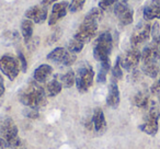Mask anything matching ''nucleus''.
<instances>
[{
	"label": "nucleus",
	"mask_w": 160,
	"mask_h": 149,
	"mask_svg": "<svg viewBox=\"0 0 160 149\" xmlns=\"http://www.w3.org/2000/svg\"><path fill=\"white\" fill-rule=\"evenodd\" d=\"M103 11L100 7H97L91 9L86 16L85 20L78 27L77 32L72 36L67 45V49L72 53H80L82 51L85 44L89 43L92 38L96 36L98 31V23L103 17Z\"/></svg>",
	"instance_id": "1"
},
{
	"label": "nucleus",
	"mask_w": 160,
	"mask_h": 149,
	"mask_svg": "<svg viewBox=\"0 0 160 149\" xmlns=\"http://www.w3.org/2000/svg\"><path fill=\"white\" fill-rule=\"evenodd\" d=\"M19 100L24 107L40 110L47 104V96L41 83L33 79L19 92Z\"/></svg>",
	"instance_id": "2"
},
{
	"label": "nucleus",
	"mask_w": 160,
	"mask_h": 149,
	"mask_svg": "<svg viewBox=\"0 0 160 149\" xmlns=\"http://www.w3.org/2000/svg\"><path fill=\"white\" fill-rule=\"evenodd\" d=\"M0 139L10 149H27L22 139L19 137L16 123L10 116H0Z\"/></svg>",
	"instance_id": "3"
},
{
	"label": "nucleus",
	"mask_w": 160,
	"mask_h": 149,
	"mask_svg": "<svg viewBox=\"0 0 160 149\" xmlns=\"http://www.w3.org/2000/svg\"><path fill=\"white\" fill-rule=\"evenodd\" d=\"M113 49V37L110 32H103L97 37L93 47V57L99 62L110 60Z\"/></svg>",
	"instance_id": "4"
},
{
	"label": "nucleus",
	"mask_w": 160,
	"mask_h": 149,
	"mask_svg": "<svg viewBox=\"0 0 160 149\" xmlns=\"http://www.w3.org/2000/svg\"><path fill=\"white\" fill-rule=\"evenodd\" d=\"M147 114L144 118L142 124L139 125V129L147 135L155 136L157 135L158 129H159V121L160 118V110L158 104L155 101H150L148 107H147Z\"/></svg>",
	"instance_id": "5"
},
{
	"label": "nucleus",
	"mask_w": 160,
	"mask_h": 149,
	"mask_svg": "<svg viewBox=\"0 0 160 149\" xmlns=\"http://www.w3.org/2000/svg\"><path fill=\"white\" fill-rule=\"evenodd\" d=\"M94 80V70L89 62H81L76 71V86L81 93H85L91 88Z\"/></svg>",
	"instance_id": "6"
},
{
	"label": "nucleus",
	"mask_w": 160,
	"mask_h": 149,
	"mask_svg": "<svg viewBox=\"0 0 160 149\" xmlns=\"http://www.w3.org/2000/svg\"><path fill=\"white\" fill-rule=\"evenodd\" d=\"M20 62L14 56L6 54L0 57V71L8 77V79L13 81L20 72Z\"/></svg>",
	"instance_id": "7"
},
{
	"label": "nucleus",
	"mask_w": 160,
	"mask_h": 149,
	"mask_svg": "<svg viewBox=\"0 0 160 149\" xmlns=\"http://www.w3.org/2000/svg\"><path fill=\"white\" fill-rule=\"evenodd\" d=\"M151 35V25L148 23H139L134 30L131 36L132 47H137L138 45L147 42Z\"/></svg>",
	"instance_id": "8"
},
{
	"label": "nucleus",
	"mask_w": 160,
	"mask_h": 149,
	"mask_svg": "<svg viewBox=\"0 0 160 149\" xmlns=\"http://www.w3.org/2000/svg\"><path fill=\"white\" fill-rule=\"evenodd\" d=\"M114 13L116 18L118 19V22L121 25H129L133 22L134 19V11L127 3L118 2L114 7Z\"/></svg>",
	"instance_id": "9"
},
{
	"label": "nucleus",
	"mask_w": 160,
	"mask_h": 149,
	"mask_svg": "<svg viewBox=\"0 0 160 149\" xmlns=\"http://www.w3.org/2000/svg\"><path fill=\"white\" fill-rule=\"evenodd\" d=\"M140 60H142V53L136 47H132L124 54L123 57H121V65L122 68L132 70L139 64Z\"/></svg>",
	"instance_id": "10"
},
{
	"label": "nucleus",
	"mask_w": 160,
	"mask_h": 149,
	"mask_svg": "<svg viewBox=\"0 0 160 149\" xmlns=\"http://www.w3.org/2000/svg\"><path fill=\"white\" fill-rule=\"evenodd\" d=\"M25 18L29 20L33 21L34 23L38 24H42L46 21L47 19V8L40 5L33 6V7L29 8L25 12Z\"/></svg>",
	"instance_id": "11"
},
{
	"label": "nucleus",
	"mask_w": 160,
	"mask_h": 149,
	"mask_svg": "<svg viewBox=\"0 0 160 149\" xmlns=\"http://www.w3.org/2000/svg\"><path fill=\"white\" fill-rule=\"evenodd\" d=\"M69 11V3L67 1H62V2H56L53 5L52 8V13L48 19V25H55L59 20H62L67 12Z\"/></svg>",
	"instance_id": "12"
},
{
	"label": "nucleus",
	"mask_w": 160,
	"mask_h": 149,
	"mask_svg": "<svg viewBox=\"0 0 160 149\" xmlns=\"http://www.w3.org/2000/svg\"><path fill=\"white\" fill-rule=\"evenodd\" d=\"M120 90H118L116 81H112L111 85L109 86V91L107 96V104L112 109H116L120 105Z\"/></svg>",
	"instance_id": "13"
},
{
	"label": "nucleus",
	"mask_w": 160,
	"mask_h": 149,
	"mask_svg": "<svg viewBox=\"0 0 160 149\" xmlns=\"http://www.w3.org/2000/svg\"><path fill=\"white\" fill-rule=\"evenodd\" d=\"M53 73V68L52 66L47 64L40 65L38 68L34 70L33 73V79L35 81H38V83H45L47 82V80L49 79V77Z\"/></svg>",
	"instance_id": "14"
},
{
	"label": "nucleus",
	"mask_w": 160,
	"mask_h": 149,
	"mask_svg": "<svg viewBox=\"0 0 160 149\" xmlns=\"http://www.w3.org/2000/svg\"><path fill=\"white\" fill-rule=\"evenodd\" d=\"M92 125H93L94 129L98 133H102L103 131H105L107 127V122H105V116L103 113L102 109L97 107L93 111V115H92Z\"/></svg>",
	"instance_id": "15"
},
{
	"label": "nucleus",
	"mask_w": 160,
	"mask_h": 149,
	"mask_svg": "<svg viewBox=\"0 0 160 149\" xmlns=\"http://www.w3.org/2000/svg\"><path fill=\"white\" fill-rule=\"evenodd\" d=\"M44 89H45V92H46V96L53 98V97H56L57 94L60 93V91H62V85L59 79H58V77L56 76V77H54L52 80L47 81Z\"/></svg>",
	"instance_id": "16"
},
{
	"label": "nucleus",
	"mask_w": 160,
	"mask_h": 149,
	"mask_svg": "<svg viewBox=\"0 0 160 149\" xmlns=\"http://www.w3.org/2000/svg\"><path fill=\"white\" fill-rule=\"evenodd\" d=\"M142 70L146 76L150 78H156L159 75L160 70V62H142Z\"/></svg>",
	"instance_id": "17"
},
{
	"label": "nucleus",
	"mask_w": 160,
	"mask_h": 149,
	"mask_svg": "<svg viewBox=\"0 0 160 149\" xmlns=\"http://www.w3.org/2000/svg\"><path fill=\"white\" fill-rule=\"evenodd\" d=\"M145 20H152V19H160V5L159 3L151 2L149 6H147L142 11Z\"/></svg>",
	"instance_id": "18"
},
{
	"label": "nucleus",
	"mask_w": 160,
	"mask_h": 149,
	"mask_svg": "<svg viewBox=\"0 0 160 149\" xmlns=\"http://www.w3.org/2000/svg\"><path fill=\"white\" fill-rule=\"evenodd\" d=\"M134 105H136L139 109H147L150 103L149 100V93L147 91H139L134 96L133 99Z\"/></svg>",
	"instance_id": "19"
},
{
	"label": "nucleus",
	"mask_w": 160,
	"mask_h": 149,
	"mask_svg": "<svg viewBox=\"0 0 160 149\" xmlns=\"http://www.w3.org/2000/svg\"><path fill=\"white\" fill-rule=\"evenodd\" d=\"M66 54H67V49L65 47H56L55 49H53L47 55V59L53 62H56V64L62 65V62H64Z\"/></svg>",
	"instance_id": "20"
},
{
	"label": "nucleus",
	"mask_w": 160,
	"mask_h": 149,
	"mask_svg": "<svg viewBox=\"0 0 160 149\" xmlns=\"http://www.w3.org/2000/svg\"><path fill=\"white\" fill-rule=\"evenodd\" d=\"M33 30H34V22L29 19H25L21 23V33L24 38L25 43H28L33 37Z\"/></svg>",
	"instance_id": "21"
},
{
	"label": "nucleus",
	"mask_w": 160,
	"mask_h": 149,
	"mask_svg": "<svg viewBox=\"0 0 160 149\" xmlns=\"http://www.w3.org/2000/svg\"><path fill=\"white\" fill-rule=\"evenodd\" d=\"M64 88H71L76 83V73L73 70H68L64 75L57 76Z\"/></svg>",
	"instance_id": "22"
},
{
	"label": "nucleus",
	"mask_w": 160,
	"mask_h": 149,
	"mask_svg": "<svg viewBox=\"0 0 160 149\" xmlns=\"http://www.w3.org/2000/svg\"><path fill=\"white\" fill-rule=\"evenodd\" d=\"M110 69H111V60L100 62L98 75H97V81H98L99 83L105 82V80H107V75H108V72H109Z\"/></svg>",
	"instance_id": "23"
},
{
	"label": "nucleus",
	"mask_w": 160,
	"mask_h": 149,
	"mask_svg": "<svg viewBox=\"0 0 160 149\" xmlns=\"http://www.w3.org/2000/svg\"><path fill=\"white\" fill-rule=\"evenodd\" d=\"M122 78H123V71H122V65H121V57H118L113 68H112V79H114V81H116V80H121Z\"/></svg>",
	"instance_id": "24"
},
{
	"label": "nucleus",
	"mask_w": 160,
	"mask_h": 149,
	"mask_svg": "<svg viewBox=\"0 0 160 149\" xmlns=\"http://www.w3.org/2000/svg\"><path fill=\"white\" fill-rule=\"evenodd\" d=\"M86 0H71L70 3H69V11L75 13L82 9L83 6H85Z\"/></svg>",
	"instance_id": "25"
},
{
	"label": "nucleus",
	"mask_w": 160,
	"mask_h": 149,
	"mask_svg": "<svg viewBox=\"0 0 160 149\" xmlns=\"http://www.w3.org/2000/svg\"><path fill=\"white\" fill-rule=\"evenodd\" d=\"M24 115L29 118H32V120H35V118L38 117V110L35 109H31V107H27V110L24 111Z\"/></svg>",
	"instance_id": "26"
},
{
	"label": "nucleus",
	"mask_w": 160,
	"mask_h": 149,
	"mask_svg": "<svg viewBox=\"0 0 160 149\" xmlns=\"http://www.w3.org/2000/svg\"><path fill=\"white\" fill-rule=\"evenodd\" d=\"M18 59H19V62H20V68L23 72H25L28 69V62H27V59H25L24 55L22 54V52H19L18 53Z\"/></svg>",
	"instance_id": "27"
},
{
	"label": "nucleus",
	"mask_w": 160,
	"mask_h": 149,
	"mask_svg": "<svg viewBox=\"0 0 160 149\" xmlns=\"http://www.w3.org/2000/svg\"><path fill=\"white\" fill-rule=\"evenodd\" d=\"M116 1H118V0H100V2H99V7H100L102 10H105L109 7H111V6H113Z\"/></svg>",
	"instance_id": "28"
},
{
	"label": "nucleus",
	"mask_w": 160,
	"mask_h": 149,
	"mask_svg": "<svg viewBox=\"0 0 160 149\" xmlns=\"http://www.w3.org/2000/svg\"><path fill=\"white\" fill-rule=\"evenodd\" d=\"M150 92H151L152 94H155V96H157V94L160 92V78L158 79V80L156 81V82L153 83L152 86H151Z\"/></svg>",
	"instance_id": "29"
},
{
	"label": "nucleus",
	"mask_w": 160,
	"mask_h": 149,
	"mask_svg": "<svg viewBox=\"0 0 160 149\" xmlns=\"http://www.w3.org/2000/svg\"><path fill=\"white\" fill-rule=\"evenodd\" d=\"M59 31H56V32H54L53 33V35H51L49 36V38H48V41H47V42H48V44H53L54 42H56V41L58 40V38H59Z\"/></svg>",
	"instance_id": "30"
},
{
	"label": "nucleus",
	"mask_w": 160,
	"mask_h": 149,
	"mask_svg": "<svg viewBox=\"0 0 160 149\" xmlns=\"http://www.w3.org/2000/svg\"><path fill=\"white\" fill-rule=\"evenodd\" d=\"M56 1H57V0H42V1H41V5L47 8V7H49V6L56 3Z\"/></svg>",
	"instance_id": "31"
},
{
	"label": "nucleus",
	"mask_w": 160,
	"mask_h": 149,
	"mask_svg": "<svg viewBox=\"0 0 160 149\" xmlns=\"http://www.w3.org/2000/svg\"><path fill=\"white\" fill-rule=\"evenodd\" d=\"M5 93V83H3V79L2 77L0 76V97Z\"/></svg>",
	"instance_id": "32"
},
{
	"label": "nucleus",
	"mask_w": 160,
	"mask_h": 149,
	"mask_svg": "<svg viewBox=\"0 0 160 149\" xmlns=\"http://www.w3.org/2000/svg\"><path fill=\"white\" fill-rule=\"evenodd\" d=\"M152 43L156 45V46H157V48L159 49V52H160V34H159V36H158L157 38L152 40Z\"/></svg>",
	"instance_id": "33"
},
{
	"label": "nucleus",
	"mask_w": 160,
	"mask_h": 149,
	"mask_svg": "<svg viewBox=\"0 0 160 149\" xmlns=\"http://www.w3.org/2000/svg\"><path fill=\"white\" fill-rule=\"evenodd\" d=\"M0 149H8L7 145H6L1 139H0Z\"/></svg>",
	"instance_id": "34"
},
{
	"label": "nucleus",
	"mask_w": 160,
	"mask_h": 149,
	"mask_svg": "<svg viewBox=\"0 0 160 149\" xmlns=\"http://www.w3.org/2000/svg\"><path fill=\"white\" fill-rule=\"evenodd\" d=\"M127 1L128 0H121V2H124V3H127Z\"/></svg>",
	"instance_id": "35"
},
{
	"label": "nucleus",
	"mask_w": 160,
	"mask_h": 149,
	"mask_svg": "<svg viewBox=\"0 0 160 149\" xmlns=\"http://www.w3.org/2000/svg\"><path fill=\"white\" fill-rule=\"evenodd\" d=\"M157 96H158V98H159V103H160V92H159V93L157 94Z\"/></svg>",
	"instance_id": "36"
}]
</instances>
